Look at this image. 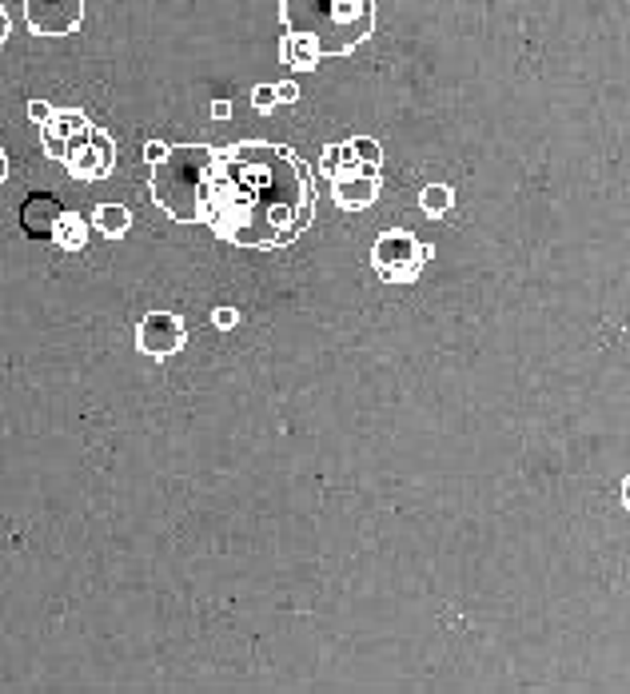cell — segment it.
I'll return each mask as SVG.
<instances>
[{
    "label": "cell",
    "instance_id": "1",
    "mask_svg": "<svg viewBox=\"0 0 630 694\" xmlns=\"http://www.w3.org/2000/svg\"><path fill=\"white\" fill-rule=\"evenodd\" d=\"M204 224L236 248H284L312 224L308 168L276 144H236L220 152Z\"/></svg>",
    "mask_w": 630,
    "mask_h": 694
},
{
    "label": "cell",
    "instance_id": "2",
    "mask_svg": "<svg viewBox=\"0 0 630 694\" xmlns=\"http://www.w3.org/2000/svg\"><path fill=\"white\" fill-rule=\"evenodd\" d=\"M284 32L315 40L319 56H347L375 28V0H280Z\"/></svg>",
    "mask_w": 630,
    "mask_h": 694
},
{
    "label": "cell",
    "instance_id": "3",
    "mask_svg": "<svg viewBox=\"0 0 630 694\" xmlns=\"http://www.w3.org/2000/svg\"><path fill=\"white\" fill-rule=\"evenodd\" d=\"M220 152L208 144H176L164 164L152 168V200L176 224H204V196Z\"/></svg>",
    "mask_w": 630,
    "mask_h": 694
},
{
    "label": "cell",
    "instance_id": "4",
    "mask_svg": "<svg viewBox=\"0 0 630 694\" xmlns=\"http://www.w3.org/2000/svg\"><path fill=\"white\" fill-rule=\"evenodd\" d=\"M431 260V248L427 244H419L415 236H407V232H383L379 240H375V248H371V264H375V272L387 280V284H411L419 272H423V264Z\"/></svg>",
    "mask_w": 630,
    "mask_h": 694
},
{
    "label": "cell",
    "instance_id": "5",
    "mask_svg": "<svg viewBox=\"0 0 630 694\" xmlns=\"http://www.w3.org/2000/svg\"><path fill=\"white\" fill-rule=\"evenodd\" d=\"M64 164H68V172H72L76 180H104V176H112L116 144H112V136H108L104 128H88V132H80V136L68 144Z\"/></svg>",
    "mask_w": 630,
    "mask_h": 694
},
{
    "label": "cell",
    "instance_id": "6",
    "mask_svg": "<svg viewBox=\"0 0 630 694\" xmlns=\"http://www.w3.org/2000/svg\"><path fill=\"white\" fill-rule=\"evenodd\" d=\"M184 344H188V328H184V320L172 316V312H152V316H144L140 328H136V347H140L144 355H152V359H168V355L184 351Z\"/></svg>",
    "mask_w": 630,
    "mask_h": 694
},
{
    "label": "cell",
    "instance_id": "7",
    "mask_svg": "<svg viewBox=\"0 0 630 694\" xmlns=\"http://www.w3.org/2000/svg\"><path fill=\"white\" fill-rule=\"evenodd\" d=\"M24 20L36 36H68L84 20V0H24Z\"/></svg>",
    "mask_w": 630,
    "mask_h": 694
},
{
    "label": "cell",
    "instance_id": "8",
    "mask_svg": "<svg viewBox=\"0 0 630 694\" xmlns=\"http://www.w3.org/2000/svg\"><path fill=\"white\" fill-rule=\"evenodd\" d=\"M331 184H335V204L347 208V212H363V208H371L375 196H379V176H375V168H371V164H359V160H355L347 172H335Z\"/></svg>",
    "mask_w": 630,
    "mask_h": 694
},
{
    "label": "cell",
    "instance_id": "9",
    "mask_svg": "<svg viewBox=\"0 0 630 694\" xmlns=\"http://www.w3.org/2000/svg\"><path fill=\"white\" fill-rule=\"evenodd\" d=\"M88 128H92V120H88L80 108H60V112H52V120L44 124V156L64 160L68 144H72L80 132H88Z\"/></svg>",
    "mask_w": 630,
    "mask_h": 694
},
{
    "label": "cell",
    "instance_id": "10",
    "mask_svg": "<svg viewBox=\"0 0 630 694\" xmlns=\"http://www.w3.org/2000/svg\"><path fill=\"white\" fill-rule=\"evenodd\" d=\"M60 212L64 208H60V200L52 192H32L24 200V208H20V224H24L28 240H48L52 228H56V220H60Z\"/></svg>",
    "mask_w": 630,
    "mask_h": 694
},
{
    "label": "cell",
    "instance_id": "11",
    "mask_svg": "<svg viewBox=\"0 0 630 694\" xmlns=\"http://www.w3.org/2000/svg\"><path fill=\"white\" fill-rule=\"evenodd\" d=\"M48 240H52L60 252H80V248L88 244V220L76 216V212H60V220H56V228H52Z\"/></svg>",
    "mask_w": 630,
    "mask_h": 694
},
{
    "label": "cell",
    "instance_id": "12",
    "mask_svg": "<svg viewBox=\"0 0 630 694\" xmlns=\"http://www.w3.org/2000/svg\"><path fill=\"white\" fill-rule=\"evenodd\" d=\"M280 60L288 68H296V72H308V68H315V60H319V48H315V40H308V36L288 32L284 44H280Z\"/></svg>",
    "mask_w": 630,
    "mask_h": 694
},
{
    "label": "cell",
    "instance_id": "13",
    "mask_svg": "<svg viewBox=\"0 0 630 694\" xmlns=\"http://www.w3.org/2000/svg\"><path fill=\"white\" fill-rule=\"evenodd\" d=\"M92 224H96V232H104L108 240H120V236L132 228V212H128L124 204H100V208L92 212Z\"/></svg>",
    "mask_w": 630,
    "mask_h": 694
},
{
    "label": "cell",
    "instance_id": "14",
    "mask_svg": "<svg viewBox=\"0 0 630 694\" xmlns=\"http://www.w3.org/2000/svg\"><path fill=\"white\" fill-rule=\"evenodd\" d=\"M419 204H423V212H427V216H443V212H451L455 192H451L447 184H427V188H423V196H419Z\"/></svg>",
    "mask_w": 630,
    "mask_h": 694
},
{
    "label": "cell",
    "instance_id": "15",
    "mask_svg": "<svg viewBox=\"0 0 630 694\" xmlns=\"http://www.w3.org/2000/svg\"><path fill=\"white\" fill-rule=\"evenodd\" d=\"M347 152L359 160V164H371V168H379L383 164V152H379V144L375 140H367V136H355L351 144H347Z\"/></svg>",
    "mask_w": 630,
    "mask_h": 694
},
{
    "label": "cell",
    "instance_id": "16",
    "mask_svg": "<svg viewBox=\"0 0 630 694\" xmlns=\"http://www.w3.org/2000/svg\"><path fill=\"white\" fill-rule=\"evenodd\" d=\"M252 104H256V112H276V104H280V88L276 84H260L256 92H252Z\"/></svg>",
    "mask_w": 630,
    "mask_h": 694
},
{
    "label": "cell",
    "instance_id": "17",
    "mask_svg": "<svg viewBox=\"0 0 630 694\" xmlns=\"http://www.w3.org/2000/svg\"><path fill=\"white\" fill-rule=\"evenodd\" d=\"M343 156H347V144H331V148L323 152V164H319V172H323V176H335V172H339V160H343Z\"/></svg>",
    "mask_w": 630,
    "mask_h": 694
},
{
    "label": "cell",
    "instance_id": "18",
    "mask_svg": "<svg viewBox=\"0 0 630 694\" xmlns=\"http://www.w3.org/2000/svg\"><path fill=\"white\" fill-rule=\"evenodd\" d=\"M52 112H56V108H52L48 100H28V120H32V124H40V128H44V124L52 120Z\"/></svg>",
    "mask_w": 630,
    "mask_h": 694
},
{
    "label": "cell",
    "instance_id": "19",
    "mask_svg": "<svg viewBox=\"0 0 630 694\" xmlns=\"http://www.w3.org/2000/svg\"><path fill=\"white\" fill-rule=\"evenodd\" d=\"M168 152H172V144H160V140H152V144H144V160L156 168V164H164L168 160Z\"/></svg>",
    "mask_w": 630,
    "mask_h": 694
},
{
    "label": "cell",
    "instance_id": "20",
    "mask_svg": "<svg viewBox=\"0 0 630 694\" xmlns=\"http://www.w3.org/2000/svg\"><path fill=\"white\" fill-rule=\"evenodd\" d=\"M212 324L228 332V328H236V324H240V312H236V308H216V312H212Z\"/></svg>",
    "mask_w": 630,
    "mask_h": 694
},
{
    "label": "cell",
    "instance_id": "21",
    "mask_svg": "<svg viewBox=\"0 0 630 694\" xmlns=\"http://www.w3.org/2000/svg\"><path fill=\"white\" fill-rule=\"evenodd\" d=\"M276 88H280V104L300 100V84H296V80H284V84H276Z\"/></svg>",
    "mask_w": 630,
    "mask_h": 694
},
{
    "label": "cell",
    "instance_id": "22",
    "mask_svg": "<svg viewBox=\"0 0 630 694\" xmlns=\"http://www.w3.org/2000/svg\"><path fill=\"white\" fill-rule=\"evenodd\" d=\"M212 116L216 120H228L232 116V100H212Z\"/></svg>",
    "mask_w": 630,
    "mask_h": 694
},
{
    "label": "cell",
    "instance_id": "23",
    "mask_svg": "<svg viewBox=\"0 0 630 694\" xmlns=\"http://www.w3.org/2000/svg\"><path fill=\"white\" fill-rule=\"evenodd\" d=\"M8 32H12V20H8V12H4V8H0V44H4V40H8Z\"/></svg>",
    "mask_w": 630,
    "mask_h": 694
},
{
    "label": "cell",
    "instance_id": "24",
    "mask_svg": "<svg viewBox=\"0 0 630 694\" xmlns=\"http://www.w3.org/2000/svg\"><path fill=\"white\" fill-rule=\"evenodd\" d=\"M623 507L630 511V479H623Z\"/></svg>",
    "mask_w": 630,
    "mask_h": 694
},
{
    "label": "cell",
    "instance_id": "25",
    "mask_svg": "<svg viewBox=\"0 0 630 694\" xmlns=\"http://www.w3.org/2000/svg\"><path fill=\"white\" fill-rule=\"evenodd\" d=\"M8 180V160H4V152H0V184Z\"/></svg>",
    "mask_w": 630,
    "mask_h": 694
}]
</instances>
